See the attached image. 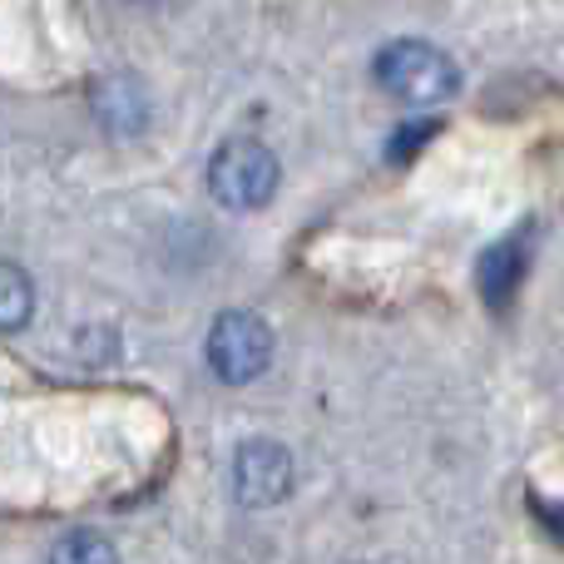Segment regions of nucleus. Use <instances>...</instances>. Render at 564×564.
Here are the masks:
<instances>
[{
    "label": "nucleus",
    "mask_w": 564,
    "mask_h": 564,
    "mask_svg": "<svg viewBox=\"0 0 564 564\" xmlns=\"http://www.w3.org/2000/svg\"><path fill=\"white\" fill-rule=\"evenodd\" d=\"M377 79L381 89L401 99V105H446L451 95L460 89V69L446 50L426 45V40H391L387 50L377 55Z\"/></svg>",
    "instance_id": "obj_1"
},
{
    "label": "nucleus",
    "mask_w": 564,
    "mask_h": 564,
    "mask_svg": "<svg viewBox=\"0 0 564 564\" xmlns=\"http://www.w3.org/2000/svg\"><path fill=\"white\" fill-rule=\"evenodd\" d=\"M516 273H520V248L516 243H500L486 253V263H480V288H486L490 302H506L510 288H516Z\"/></svg>",
    "instance_id": "obj_7"
},
{
    "label": "nucleus",
    "mask_w": 564,
    "mask_h": 564,
    "mask_svg": "<svg viewBox=\"0 0 564 564\" xmlns=\"http://www.w3.org/2000/svg\"><path fill=\"white\" fill-rule=\"evenodd\" d=\"M292 490V456L278 441H243L234 456V496L243 506H278Z\"/></svg>",
    "instance_id": "obj_4"
},
{
    "label": "nucleus",
    "mask_w": 564,
    "mask_h": 564,
    "mask_svg": "<svg viewBox=\"0 0 564 564\" xmlns=\"http://www.w3.org/2000/svg\"><path fill=\"white\" fill-rule=\"evenodd\" d=\"M208 188L224 208H263L278 194V154L258 139H228L208 164Z\"/></svg>",
    "instance_id": "obj_2"
},
{
    "label": "nucleus",
    "mask_w": 564,
    "mask_h": 564,
    "mask_svg": "<svg viewBox=\"0 0 564 564\" xmlns=\"http://www.w3.org/2000/svg\"><path fill=\"white\" fill-rule=\"evenodd\" d=\"M268 361H273V327L258 312H224L208 327V367L224 381L243 387L258 371H268Z\"/></svg>",
    "instance_id": "obj_3"
},
{
    "label": "nucleus",
    "mask_w": 564,
    "mask_h": 564,
    "mask_svg": "<svg viewBox=\"0 0 564 564\" xmlns=\"http://www.w3.org/2000/svg\"><path fill=\"white\" fill-rule=\"evenodd\" d=\"M30 307H35V288L15 263H0V332L25 327Z\"/></svg>",
    "instance_id": "obj_5"
},
{
    "label": "nucleus",
    "mask_w": 564,
    "mask_h": 564,
    "mask_svg": "<svg viewBox=\"0 0 564 564\" xmlns=\"http://www.w3.org/2000/svg\"><path fill=\"white\" fill-rule=\"evenodd\" d=\"M50 564H119V555L105 535H95V530H75V535H65L55 550H50Z\"/></svg>",
    "instance_id": "obj_6"
},
{
    "label": "nucleus",
    "mask_w": 564,
    "mask_h": 564,
    "mask_svg": "<svg viewBox=\"0 0 564 564\" xmlns=\"http://www.w3.org/2000/svg\"><path fill=\"white\" fill-rule=\"evenodd\" d=\"M99 115H105L115 129H124V134H129V129L144 119V99H139L124 79H115V85L99 89Z\"/></svg>",
    "instance_id": "obj_8"
}]
</instances>
